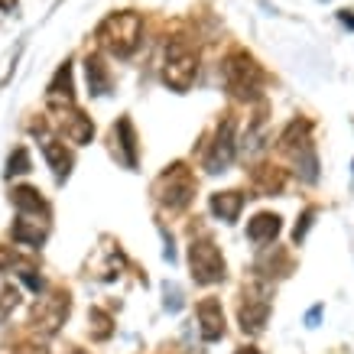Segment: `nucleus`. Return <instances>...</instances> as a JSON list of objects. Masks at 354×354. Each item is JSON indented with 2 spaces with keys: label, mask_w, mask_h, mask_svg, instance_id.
Returning <instances> with one entry per match:
<instances>
[{
  "label": "nucleus",
  "mask_w": 354,
  "mask_h": 354,
  "mask_svg": "<svg viewBox=\"0 0 354 354\" xmlns=\"http://www.w3.org/2000/svg\"><path fill=\"white\" fill-rule=\"evenodd\" d=\"M315 215H319V208H315V205H309V208L302 212V218L296 221V227H292V244H302V241H306V234H309Z\"/></svg>",
  "instance_id": "nucleus-25"
},
{
  "label": "nucleus",
  "mask_w": 354,
  "mask_h": 354,
  "mask_svg": "<svg viewBox=\"0 0 354 354\" xmlns=\"http://www.w3.org/2000/svg\"><path fill=\"white\" fill-rule=\"evenodd\" d=\"M17 277H20L23 286H26V290H32L36 296H39V292L46 290V279L39 277V273H36V267H30V263H26L23 270H17Z\"/></svg>",
  "instance_id": "nucleus-26"
},
{
  "label": "nucleus",
  "mask_w": 354,
  "mask_h": 354,
  "mask_svg": "<svg viewBox=\"0 0 354 354\" xmlns=\"http://www.w3.org/2000/svg\"><path fill=\"white\" fill-rule=\"evenodd\" d=\"M312 124L309 120H292L290 127L283 130V137H279V147H283V150L286 153H292V150H299V147H306V143H312Z\"/></svg>",
  "instance_id": "nucleus-21"
},
{
  "label": "nucleus",
  "mask_w": 354,
  "mask_h": 354,
  "mask_svg": "<svg viewBox=\"0 0 354 354\" xmlns=\"http://www.w3.org/2000/svg\"><path fill=\"white\" fill-rule=\"evenodd\" d=\"M17 306H20V290L7 279H0V312H10Z\"/></svg>",
  "instance_id": "nucleus-27"
},
{
  "label": "nucleus",
  "mask_w": 354,
  "mask_h": 354,
  "mask_svg": "<svg viewBox=\"0 0 354 354\" xmlns=\"http://www.w3.org/2000/svg\"><path fill=\"white\" fill-rule=\"evenodd\" d=\"M46 225H39V221H30L26 215H20V221H13L10 227V237L17 241V244L23 247H43L46 244Z\"/></svg>",
  "instance_id": "nucleus-18"
},
{
  "label": "nucleus",
  "mask_w": 354,
  "mask_h": 354,
  "mask_svg": "<svg viewBox=\"0 0 354 354\" xmlns=\"http://www.w3.org/2000/svg\"><path fill=\"white\" fill-rule=\"evenodd\" d=\"M85 78H88V95L91 97H101L111 91V72L97 53L85 55Z\"/></svg>",
  "instance_id": "nucleus-16"
},
{
  "label": "nucleus",
  "mask_w": 354,
  "mask_h": 354,
  "mask_svg": "<svg viewBox=\"0 0 354 354\" xmlns=\"http://www.w3.org/2000/svg\"><path fill=\"white\" fill-rule=\"evenodd\" d=\"M95 36L104 53L118 55V59H130V55L137 53L140 39H143V20H140V13H133V10L111 13L108 20L97 26Z\"/></svg>",
  "instance_id": "nucleus-1"
},
{
  "label": "nucleus",
  "mask_w": 354,
  "mask_h": 354,
  "mask_svg": "<svg viewBox=\"0 0 354 354\" xmlns=\"http://www.w3.org/2000/svg\"><path fill=\"white\" fill-rule=\"evenodd\" d=\"M32 133L39 137V147H43L46 162H49V169L55 172V183H65V179H68V172H72V166H75V156L65 150L62 140L49 137V133H46V127H32Z\"/></svg>",
  "instance_id": "nucleus-9"
},
{
  "label": "nucleus",
  "mask_w": 354,
  "mask_h": 354,
  "mask_svg": "<svg viewBox=\"0 0 354 354\" xmlns=\"http://www.w3.org/2000/svg\"><path fill=\"white\" fill-rule=\"evenodd\" d=\"M88 322H91V338H95V342H108L111 335H114V319H111V312L95 306V309L88 312Z\"/></svg>",
  "instance_id": "nucleus-23"
},
{
  "label": "nucleus",
  "mask_w": 354,
  "mask_h": 354,
  "mask_svg": "<svg viewBox=\"0 0 354 354\" xmlns=\"http://www.w3.org/2000/svg\"><path fill=\"white\" fill-rule=\"evenodd\" d=\"M68 309H72V302H68V292H53V296L39 299V302H36V309H32V315H30L32 332L43 335V338L55 335L59 328H62V322H65V315H68Z\"/></svg>",
  "instance_id": "nucleus-7"
},
{
  "label": "nucleus",
  "mask_w": 354,
  "mask_h": 354,
  "mask_svg": "<svg viewBox=\"0 0 354 354\" xmlns=\"http://www.w3.org/2000/svg\"><path fill=\"white\" fill-rule=\"evenodd\" d=\"M283 231V218L273 215V212H260L247 221V241L250 244H273Z\"/></svg>",
  "instance_id": "nucleus-13"
},
{
  "label": "nucleus",
  "mask_w": 354,
  "mask_h": 354,
  "mask_svg": "<svg viewBox=\"0 0 354 354\" xmlns=\"http://www.w3.org/2000/svg\"><path fill=\"white\" fill-rule=\"evenodd\" d=\"M46 104L53 111H59V114L75 108V82H72V62L68 59L59 65V72H55L49 88H46Z\"/></svg>",
  "instance_id": "nucleus-10"
},
{
  "label": "nucleus",
  "mask_w": 354,
  "mask_h": 354,
  "mask_svg": "<svg viewBox=\"0 0 354 354\" xmlns=\"http://www.w3.org/2000/svg\"><path fill=\"white\" fill-rule=\"evenodd\" d=\"M221 75H225V85L231 91V97H237V101H257L260 97L263 72H260V65L247 53L227 55L225 62H221Z\"/></svg>",
  "instance_id": "nucleus-3"
},
{
  "label": "nucleus",
  "mask_w": 354,
  "mask_h": 354,
  "mask_svg": "<svg viewBox=\"0 0 354 354\" xmlns=\"http://www.w3.org/2000/svg\"><path fill=\"white\" fill-rule=\"evenodd\" d=\"M257 273H260V277H290V273H292V257L286 254V250H279V247H277L273 254L260 257Z\"/></svg>",
  "instance_id": "nucleus-20"
},
{
  "label": "nucleus",
  "mask_w": 354,
  "mask_h": 354,
  "mask_svg": "<svg viewBox=\"0 0 354 354\" xmlns=\"http://www.w3.org/2000/svg\"><path fill=\"white\" fill-rule=\"evenodd\" d=\"M342 23H344V26H351V30H354V17H351V10H342Z\"/></svg>",
  "instance_id": "nucleus-30"
},
{
  "label": "nucleus",
  "mask_w": 354,
  "mask_h": 354,
  "mask_svg": "<svg viewBox=\"0 0 354 354\" xmlns=\"http://www.w3.org/2000/svg\"><path fill=\"white\" fill-rule=\"evenodd\" d=\"M351 169H354V162H351Z\"/></svg>",
  "instance_id": "nucleus-33"
},
{
  "label": "nucleus",
  "mask_w": 354,
  "mask_h": 354,
  "mask_svg": "<svg viewBox=\"0 0 354 354\" xmlns=\"http://www.w3.org/2000/svg\"><path fill=\"white\" fill-rule=\"evenodd\" d=\"M162 296H166V309H169V312L183 309V290H179L176 283H169V279H166V283H162Z\"/></svg>",
  "instance_id": "nucleus-28"
},
{
  "label": "nucleus",
  "mask_w": 354,
  "mask_h": 354,
  "mask_svg": "<svg viewBox=\"0 0 354 354\" xmlns=\"http://www.w3.org/2000/svg\"><path fill=\"white\" fill-rule=\"evenodd\" d=\"M26 172H32L30 150H26V147H13V153L7 156V179H13V176H26Z\"/></svg>",
  "instance_id": "nucleus-24"
},
{
  "label": "nucleus",
  "mask_w": 354,
  "mask_h": 354,
  "mask_svg": "<svg viewBox=\"0 0 354 354\" xmlns=\"http://www.w3.org/2000/svg\"><path fill=\"white\" fill-rule=\"evenodd\" d=\"M62 130H65V140H72L75 147H85V143H91V137H95V124H91V118L82 114L78 108L62 111Z\"/></svg>",
  "instance_id": "nucleus-14"
},
{
  "label": "nucleus",
  "mask_w": 354,
  "mask_h": 354,
  "mask_svg": "<svg viewBox=\"0 0 354 354\" xmlns=\"http://www.w3.org/2000/svg\"><path fill=\"white\" fill-rule=\"evenodd\" d=\"M189 270H192V279L198 286H215L227 277L225 257L212 237H192L189 244Z\"/></svg>",
  "instance_id": "nucleus-4"
},
{
  "label": "nucleus",
  "mask_w": 354,
  "mask_h": 354,
  "mask_svg": "<svg viewBox=\"0 0 354 354\" xmlns=\"http://www.w3.org/2000/svg\"><path fill=\"white\" fill-rule=\"evenodd\" d=\"M153 195H156V202L162 208H169V212H183L189 208L195 198V176L192 169L185 166V162H172L166 169L160 172V179L153 183Z\"/></svg>",
  "instance_id": "nucleus-2"
},
{
  "label": "nucleus",
  "mask_w": 354,
  "mask_h": 354,
  "mask_svg": "<svg viewBox=\"0 0 354 354\" xmlns=\"http://www.w3.org/2000/svg\"><path fill=\"white\" fill-rule=\"evenodd\" d=\"M195 315H198V332H202V342H221L225 338V309H221V302L218 299H202L198 302V309H195Z\"/></svg>",
  "instance_id": "nucleus-11"
},
{
  "label": "nucleus",
  "mask_w": 354,
  "mask_h": 354,
  "mask_svg": "<svg viewBox=\"0 0 354 354\" xmlns=\"http://www.w3.org/2000/svg\"><path fill=\"white\" fill-rule=\"evenodd\" d=\"M270 319V290L263 283H254L244 290V299H241V309H237V322H241V332L244 335H257L267 328Z\"/></svg>",
  "instance_id": "nucleus-6"
},
{
  "label": "nucleus",
  "mask_w": 354,
  "mask_h": 354,
  "mask_svg": "<svg viewBox=\"0 0 354 354\" xmlns=\"http://www.w3.org/2000/svg\"><path fill=\"white\" fill-rule=\"evenodd\" d=\"M208 208H212V215L218 221H225V225H234L237 218H241V208H244V192H215L208 198Z\"/></svg>",
  "instance_id": "nucleus-15"
},
{
  "label": "nucleus",
  "mask_w": 354,
  "mask_h": 354,
  "mask_svg": "<svg viewBox=\"0 0 354 354\" xmlns=\"http://www.w3.org/2000/svg\"><path fill=\"white\" fill-rule=\"evenodd\" d=\"M75 354H85V351H75Z\"/></svg>",
  "instance_id": "nucleus-32"
},
{
  "label": "nucleus",
  "mask_w": 354,
  "mask_h": 354,
  "mask_svg": "<svg viewBox=\"0 0 354 354\" xmlns=\"http://www.w3.org/2000/svg\"><path fill=\"white\" fill-rule=\"evenodd\" d=\"M254 189H257V195H279L283 189H286V172L277 169V166H257L254 169Z\"/></svg>",
  "instance_id": "nucleus-19"
},
{
  "label": "nucleus",
  "mask_w": 354,
  "mask_h": 354,
  "mask_svg": "<svg viewBox=\"0 0 354 354\" xmlns=\"http://www.w3.org/2000/svg\"><path fill=\"white\" fill-rule=\"evenodd\" d=\"M10 202L20 215H43V218L49 215L46 198L39 195V189H32V185H17V189L10 192Z\"/></svg>",
  "instance_id": "nucleus-17"
},
{
  "label": "nucleus",
  "mask_w": 354,
  "mask_h": 354,
  "mask_svg": "<svg viewBox=\"0 0 354 354\" xmlns=\"http://www.w3.org/2000/svg\"><path fill=\"white\" fill-rule=\"evenodd\" d=\"M234 130H237L234 118H225L221 124H218L215 140H212V147H208V153H205V169L208 172H225L227 166L234 162V153H237Z\"/></svg>",
  "instance_id": "nucleus-8"
},
{
  "label": "nucleus",
  "mask_w": 354,
  "mask_h": 354,
  "mask_svg": "<svg viewBox=\"0 0 354 354\" xmlns=\"http://www.w3.org/2000/svg\"><path fill=\"white\" fill-rule=\"evenodd\" d=\"M322 309H325V306H312V309L306 312V325H309V328H315V325H319V319H322Z\"/></svg>",
  "instance_id": "nucleus-29"
},
{
  "label": "nucleus",
  "mask_w": 354,
  "mask_h": 354,
  "mask_svg": "<svg viewBox=\"0 0 354 354\" xmlns=\"http://www.w3.org/2000/svg\"><path fill=\"white\" fill-rule=\"evenodd\" d=\"M237 354H260V351H257V348H241Z\"/></svg>",
  "instance_id": "nucleus-31"
},
{
  "label": "nucleus",
  "mask_w": 354,
  "mask_h": 354,
  "mask_svg": "<svg viewBox=\"0 0 354 354\" xmlns=\"http://www.w3.org/2000/svg\"><path fill=\"white\" fill-rule=\"evenodd\" d=\"M111 140H114V153H118V160L124 162L127 169H137L140 150H137V133H133L130 118H118V124L111 127Z\"/></svg>",
  "instance_id": "nucleus-12"
},
{
  "label": "nucleus",
  "mask_w": 354,
  "mask_h": 354,
  "mask_svg": "<svg viewBox=\"0 0 354 354\" xmlns=\"http://www.w3.org/2000/svg\"><path fill=\"white\" fill-rule=\"evenodd\" d=\"M198 75V55L189 49L185 39H172L166 46V59H162V82L172 88V91H189Z\"/></svg>",
  "instance_id": "nucleus-5"
},
{
  "label": "nucleus",
  "mask_w": 354,
  "mask_h": 354,
  "mask_svg": "<svg viewBox=\"0 0 354 354\" xmlns=\"http://www.w3.org/2000/svg\"><path fill=\"white\" fill-rule=\"evenodd\" d=\"M292 162H296V172H299L306 183H315V179H319V156H315V147H312V143L292 150Z\"/></svg>",
  "instance_id": "nucleus-22"
}]
</instances>
